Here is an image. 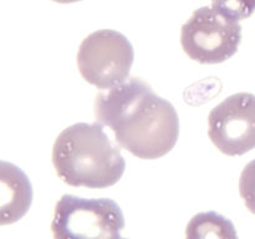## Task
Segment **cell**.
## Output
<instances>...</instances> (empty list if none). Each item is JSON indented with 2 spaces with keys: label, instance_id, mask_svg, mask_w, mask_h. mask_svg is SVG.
I'll return each instance as SVG.
<instances>
[{
  "label": "cell",
  "instance_id": "9c48e42d",
  "mask_svg": "<svg viewBox=\"0 0 255 239\" xmlns=\"http://www.w3.org/2000/svg\"><path fill=\"white\" fill-rule=\"evenodd\" d=\"M217 11L234 20H244L255 12V0H212Z\"/></svg>",
  "mask_w": 255,
  "mask_h": 239
},
{
  "label": "cell",
  "instance_id": "8fae6325",
  "mask_svg": "<svg viewBox=\"0 0 255 239\" xmlns=\"http://www.w3.org/2000/svg\"><path fill=\"white\" fill-rule=\"evenodd\" d=\"M55 2H60V4H70V2H77L81 0H52Z\"/></svg>",
  "mask_w": 255,
  "mask_h": 239
},
{
  "label": "cell",
  "instance_id": "30bf717a",
  "mask_svg": "<svg viewBox=\"0 0 255 239\" xmlns=\"http://www.w3.org/2000/svg\"><path fill=\"white\" fill-rule=\"evenodd\" d=\"M239 194L249 212L255 216V159L249 162L239 178Z\"/></svg>",
  "mask_w": 255,
  "mask_h": 239
},
{
  "label": "cell",
  "instance_id": "52a82bcc",
  "mask_svg": "<svg viewBox=\"0 0 255 239\" xmlns=\"http://www.w3.org/2000/svg\"><path fill=\"white\" fill-rule=\"evenodd\" d=\"M1 204H0V224L15 223L26 214L32 202V187L26 174L16 166L1 162Z\"/></svg>",
  "mask_w": 255,
  "mask_h": 239
},
{
  "label": "cell",
  "instance_id": "3957f363",
  "mask_svg": "<svg viewBox=\"0 0 255 239\" xmlns=\"http://www.w3.org/2000/svg\"><path fill=\"white\" fill-rule=\"evenodd\" d=\"M125 217L109 198H80L64 194L56 202L51 231L55 238H121Z\"/></svg>",
  "mask_w": 255,
  "mask_h": 239
},
{
  "label": "cell",
  "instance_id": "ba28073f",
  "mask_svg": "<svg viewBox=\"0 0 255 239\" xmlns=\"http://www.w3.org/2000/svg\"><path fill=\"white\" fill-rule=\"evenodd\" d=\"M187 238H236L233 223L216 212L196 214L187 224Z\"/></svg>",
  "mask_w": 255,
  "mask_h": 239
},
{
  "label": "cell",
  "instance_id": "5b68a950",
  "mask_svg": "<svg viewBox=\"0 0 255 239\" xmlns=\"http://www.w3.org/2000/svg\"><path fill=\"white\" fill-rule=\"evenodd\" d=\"M134 60L133 46L124 34L97 30L85 37L77 51V67L89 84L107 90L127 80Z\"/></svg>",
  "mask_w": 255,
  "mask_h": 239
},
{
  "label": "cell",
  "instance_id": "7a4b0ae2",
  "mask_svg": "<svg viewBox=\"0 0 255 239\" xmlns=\"http://www.w3.org/2000/svg\"><path fill=\"white\" fill-rule=\"evenodd\" d=\"M52 164L66 184L107 188L121 179L126 161L104 124L80 122L65 128L52 147Z\"/></svg>",
  "mask_w": 255,
  "mask_h": 239
},
{
  "label": "cell",
  "instance_id": "277c9868",
  "mask_svg": "<svg viewBox=\"0 0 255 239\" xmlns=\"http://www.w3.org/2000/svg\"><path fill=\"white\" fill-rule=\"evenodd\" d=\"M241 41L238 20L226 16L213 6L194 10L181 30L184 52L199 64H221L231 59Z\"/></svg>",
  "mask_w": 255,
  "mask_h": 239
},
{
  "label": "cell",
  "instance_id": "6da1fadb",
  "mask_svg": "<svg viewBox=\"0 0 255 239\" xmlns=\"http://www.w3.org/2000/svg\"><path fill=\"white\" fill-rule=\"evenodd\" d=\"M96 121L114 131L116 142L141 159L168 153L179 136L173 105L159 97L143 79L129 77L102 90L95 99Z\"/></svg>",
  "mask_w": 255,
  "mask_h": 239
},
{
  "label": "cell",
  "instance_id": "8992f818",
  "mask_svg": "<svg viewBox=\"0 0 255 239\" xmlns=\"http://www.w3.org/2000/svg\"><path fill=\"white\" fill-rule=\"evenodd\" d=\"M208 136L227 156H242L255 148V96H228L208 115Z\"/></svg>",
  "mask_w": 255,
  "mask_h": 239
}]
</instances>
